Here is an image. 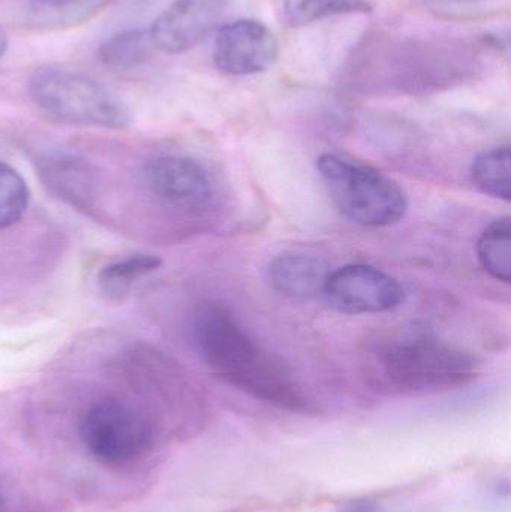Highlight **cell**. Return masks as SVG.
<instances>
[{
  "label": "cell",
  "mask_w": 511,
  "mask_h": 512,
  "mask_svg": "<svg viewBox=\"0 0 511 512\" xmlns=\"http://www.w3.org/2000/svg\"><path fill=\"white\" fill-rule=\"evenodd\" d=\"M459 2H474V0H459Z\"/></svg>",
  "instance_id": "23"
},
{
  "label": "cell",
  "mask_w": 511,
  "mask_h": 512,
  "mask_svg": "<svg viewBox=\"0 0 511 512\" xmlns=\"http://www.w3.org/2000/svg\"><path fill=\"white\" fill-rule=\"evenodd\" d=\"M162 259L152 254H132L101 268L98 283L110 297H122L135 282L161 268Z\"/></svg>",
  "instance_id": "16"
},
{
  "label": "cell",
  "mask_w": 511,
  "mask_h": 512,
  "mask_svg": "<svg viewBox=\"0 0 511 512\" xmlns=\"http://www.w3.org/2000/svg\"><path fill=\"white\" fill-rule=\"evenodd\" d=\"M5 508V499H3L2 493H0V512H5Z\"/></svg>",
  "instance_id": "22"
},
{
  "label": "cell",
  "mask_w": 511,
  "mask_h": 512,
  "mask_svg": "<svg viewBox=\"0 0 511 512\" xmlns=\"http://www.w3.org/2000/svg\"><path fill=\"white\" fill-rule=\"evenodd\" d=\"M329 265L306 252H284L270 259L267 280L275 291L291 298H311L323 294Z\"/></svg>",
  "instance_id": "12"
},
{
  "label": "cell",
  "mask_w": 511,
  "mask_h": 512,
  "mask_svg": "<svg viewBox=\"0 0 511 512\" xmlns=\"http://www.w3.org/2000/svg\"><path fill=\"white\" fill-rule=\"evenodd\" d=\"M510 174L509 146L483 152L474 159L470 168L471 182L482 194L507 203L511 198Z\"/></svg>",
  "instance_id": "15"
},
{
  "label": "cell",
  "mask_w": 511,
  "mask_h": 512,
  "mask_svg": "<svg viewBox=\"0 0 511 512\" xmlns=\"http://www.w3.org/2000/svg\"><path fill=\"white\" fill-rule=\"evenodd\" d=\"M339 512H381V510L375 502L359 499V501H350L342 505Z\"/></svg>",
  "instance_id": "19"
},
{
  "label": "cell",
  "mask_w": 511,
  "mask_h": 512,
  "mask_svg": "<svg viewBox=\"0 0 511 512\" xmlns=\"http://www.w3.org/2000/svg\"><path fill=\"white\" fill-rule=\"evenodd\" d=\"M365 367L369 382L380 390L429 394L471 384L480 360L435 334L404 331L372 343Z\"/></svg>",
  "instance_id": "2"
},
{
  "label": "cell",
  "mask_w": 511,
  "mask_h": 512,
  "mask_svg": "<svg viewBox=\"0 0 511 512\" xmlns=\"http://www.w3.org/2000/svg\"><path fill=\"white\" fill-rule=\"evenodd\" d=\"M80 438L93 459L129 465L152 447L155 429L143 412L114 397L95 400L80 418Z\"/></svg>",
  "instance_id": "5"
},
{
  "label": "cell",
  "mask_w": 511,
  "mask_h": 512,
  "mask_svg": "<svg viewBox=\"0 0 511 512\" xmlns=\"http://www.w3.org/2000/svg\"><path fill=\"white\" fill-rule=\"evenodd\" d=\"M317 170L342 216L366 228L398 224L408 212L404 189L389 176L336 153L318 156Z\"/></svg>",
  "instance_id": "4"
},
{
  "label": "cell",
  "mask_w": 511,
  "mask_h": 512,
  "mask_svg": "<svg viewBox=\"0 0 511 512\" xmlns=\"http://www.w3.org/2000/svg\"><path fill=\"white\" fill-rule=\"evenodd\" d=\"M278 54L275 35L261 21L243 18L224 24L216 32L213 62L224 74H260L275 65Z\"/></svg>",
  "instance_id": "9"
},
{
  "label": "cell",
  "mask_w": 511,
  "mask_h": 512,
  "mask_svg": "<svg viewBox=\"0 0 511 512\" xmlns=\"http://www.w3.org/2000/svg\"><path fill=\"white\" fill-rule=\"evenodd\" d=\"M194 340L210 372L225 384L285 411H314V399L293 369L258 345L222 304L207 303L198 309Z\"/></svg>",
  "instance_id": "1"
},
{
  "label": "cell",
  "mask_w": 511,
  "mask_h": 512,
  "mask_svg": "<svg viewBox=\"0 0 511 512\" xmlns=\"http://www.w3.org/2000/svg\"><path fill=\"white\" fill-rule=\"evenodd\" d=\"M323 294L333 309L347 315L390 312L405 300L404 286L395 277L368 264H348L330 271Z\"/></svg>",
  "instance_id": "7"
},
{
  "label": "cell",
  "mask_w": 511,
  "mask_h": 512,
  "mask_svg": "<svg viewBox=\"0 0 511 512\" xmlns=\"http://www.w3.org/2000/svg\"><path fill=\"white\" fill-rule=\"evenodd\" d=\"M144 180L152 197L162 206L188 215H203L215 200L209 171L189 156L164 155L144 168Z\"/></svg>",
  "instance_id": "8"
},
{
  "label": "cell",
  "mask_w": 511,
  "mask_h": 512,
  "mask_svg": "<svg viewBox=\"0 0 511 512\" xmlns=\"http://www.w3.org/2000/svg\"><path fill=\"white\" fill-rule=\"evenodd\" d=\"M38 3H42L45 6H51V8H63V6L72 5L77 0H36Z\"/></svg>",
  "instance_id": "20"
},
{
  "label": "cell",
  "mask_w": 511,
  "mask_h": 512,
  "mask_svg": "<svg viewBox=\"0 0 511 512\" xmlns=\"http://www.w3.org/2000/svg\"><path fill=\"white\" fill-rule=\"evenodd\" d=\"M27 92L39 111L68 125L125 129L131 111L107 86L62 66H41L29 77Z\"/></svg>",
  "instance_id": "3"
},
{
  "label": "cell",
  "mask_w": 511,
  "mask_h": 512,
  "mask_svg": "<svg viewBox=\"0 0 511 512\" xmlns=\"http://www.w3.org/2000/svg\"><path fill=\"white\" fill-rule=\"evenodd\" d=\"M375 47L380 48V56L371 53L374 57L369 59L383 62V65L380 68H369V71H356L357 74L368 72L372 78L380 75V80L372 83L374 86H386L387 89L404 93L428 92L452 83L461 72L458 68L461 56H452L447 47L417 44Z\"/></svg>",
  "instance_id": "6"
},
{
  "label": "cell",
  "mask_w": 511,
  "mask_h": 512,
  "mask_svg": "<svg viewBox=\"0 0 511 512\" xmlns=\"http://www.w3.org/2000/svg\"><path fill=\"white\" fill-rule=\"evenodd\" d=\"M8 50V36L5 35L2 29H0V59H2L3 54Z\"/></svg>",
  "instance_id": "21"
},
{
  "label": "cell",
  "mask_w": 511,
  "mask_h": 512,
  "mask_svg": "<svg viewBox=\"0 0 511 512\" xmlns=\"http://www.w3.org/2000/svg\"><path fill=\"white\" fill-rule=\"evenodd\" d=\"M39 174L54 197L77 209H89L98 194L95 168L69 153H48L39 159Z\"/></svg>",
  "instance_id": "11"
},
{
  "label": "cell",
  "mask_w": 511,
  "mask_h": 512,
  "mask_svg": "<svg viewBox=\"0 0 511 512\" xmlns=\"http://www.w3.org/2000/svg\"><path fill=\"white\" fill-rule=\"evenodd\" d=\"M224 14L222 0H176L149 27L153 48L182 54L197 47L218 26Z\"/></svg>",
  "instance_id": "10"
},
{
  "label": "cell",
  "mask_w": 511,
  "mask_h": 512,
  "mask_svg": "<svg viewBox=\"0 0 511 512\" xmlns=\"http://www.w3.org/2000/svg\"><path fill=\"white\" fill-rule=\"evenodd\" d=\"M477 258L483 270L495 280L507 283L511 280V219L510 216L495 219L483 230L477 240Z\"/></svg>",
  "instance_id": "14"
},
{
  "label": "cell",
  "mask_w": 511,
  "mask_h": 512,
  "mask_svg": "<svg viewBox=\"0 0 511 512\" xmlns=\"http://www.w3.org/2000/svg\"><path fill=\"white\" fill-rule=\"evenodd\" d=\"M368 0H284V17L293 27L305 26L336 15L369 14Z\"/></svg>",
  "instance_id": "17"
},
{
  "label": "cell",
  "mask_w": 511,
  "mask_h": 512,
  "mask_svg": "<svg viewBox=\"0 0 511 512\" xmlns=\"http://www.w3.org/2000/svg\"><path fill=\"white\" fill-rule=\"evenodd\" d=\"M153 44L149 32L144 29H128L108 36L98 48L102 65L116 71H128L147 62Z\"/></svg>",
  "instance_id": "13"
},
{
  "label": "cell",
  "mask_w": 511,
  "mask_h": 512,
  "mask_svg": "<svg viewBox=\"0 0 511 512\" xmlns=\"http://www.w3.org/2000/svg\"><path fill=\"white\" fill-rule=\"evenodd\" d=\"M29 188L23 177L0 161V230L17 224L29 207Z\"/></svg>",
  "instance_id": "18"
}]
</instances>
